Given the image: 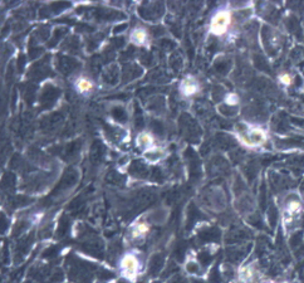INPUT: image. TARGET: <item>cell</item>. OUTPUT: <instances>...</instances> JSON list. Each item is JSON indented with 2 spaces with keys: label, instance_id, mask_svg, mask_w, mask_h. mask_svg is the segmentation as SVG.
<instances>
[{
  "label": "cell",
  "instance_id": "1",
  "mask_svg": "<svg viewBox=\"0 0 304 283\" xmlns=\"http://www.w3.org/2000/svg\"><path fill=\"white\" fill-rule=\"evenodd\" d=\"M121 267H122L123 274L127 278L135 277L136 272H137V259L131 254L125 255L122 259V263H121Z\"/></svg>",
  "mask_w": 304,
  "mask_h": 283
},
{
  "label": "cell",
  "instance_id": "2",
  "mask_svg": "<svg viewBox=\"0 0 304 283\" xmlns=\"http://www.w3.org/2000/svg\"><path fill=\"white\" fill-rule=\"evenodd\" d=\"M227 22H229V18H227L226 14L224 13H220L214 18V23H212V31L215 32L216 34H221L226 28Z\"/></svg>",
  "mask_w": 304,
  "mask_h": 283
},
{
  "label": "cell",
  "instance_id": "3",
  "mask_svg": "<svg viewBox=\"0 0 304 283\" xmlns=\"http://www.w3.org/2000/svg\"><path fill=\"white\" fill-rule=\"evenodd\" d=\"M264 140L265 137L264 135H263V133H260L258 130L252 131V133H248V136H246V142H248L249 145H259L264 141Z\"/></svg>",
  "mask_w": 304,
  "mask_h": 283
},
{
  "label": "cell",
  "instance_id": "4",
  "mask_svg": "<svg viewBox=\"0 0 304 283\" xmlns=\"http://www.w3.org/2000/svg\"><path fill=\"white\" fill-rule=\"evenodd\" d=\"M78 86H80V91H89V89L92 88V84L89 83L88 81H80V83H78Z\"/></svg>",
  "mask_w": 304,
  "mask_h": 283
},
{
  "label": "cell",
  "instance_id": "5",
  "mask_svg": "<svg viewBox=\"0 0 304 283\" xmlns=\"http://www.w3.org/2000/svg\"><path fill=\"white\" fill-rule=\"evenodd\" d=\"M144 39V33L142 31H136L133 34V40H136L137 43H141L142 40Z\"/></svg>",
  "mask_w": 304,
  "mask_h": 283
},
{
  "label": "cell",
  "instance_id": "6",
  "mask_svg": "<svg viewBox=\"0 0 304 283\" xmlns=\"http://www.w3.org/2000/svg\"><path fill=\"white\" fill-rule=\"evenodd\" d=\"M186 269H188L190 273H197L199 272V266L196 263H193V262H190L188 266H186Z\"/></svg>",
  "mask_w": 304,
  "mask_h": 283
}]
</instances>
